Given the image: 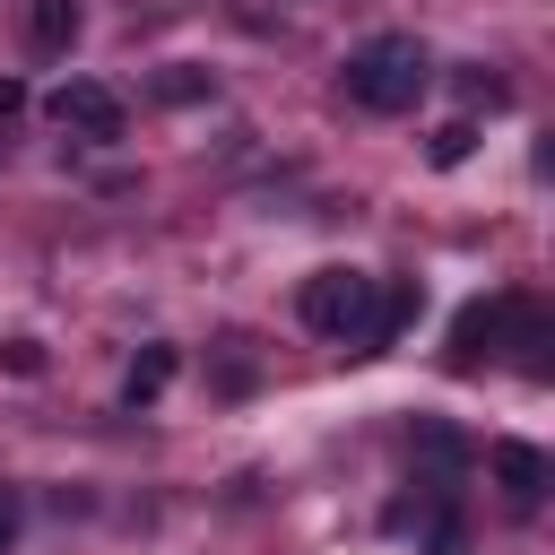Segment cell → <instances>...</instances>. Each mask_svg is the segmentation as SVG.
Returning <instances> with one entry per match:
<instances>
[{
	"label": "cell",
	"instance_id": "obj_8",
	"mask_svg": "<svg viewBox=\"0 0 555 555\" xmlns=\"http://www.w3.org/2000/svg\"><path fill=\"white\" fill-rule=\"evenodd\" d=\"M173 347H139L130 356V373H121V408H147V399H165V382H173Z\"/></svg>",
	"mask_w": 555,
	"mask_h": 555
},
{
	"label": "cell",
	"instance_id": "obj_3",
	"mask_svg": "<svg viewBox=\"0 0 555 555\" xmlns=\"http://www.w3.org/2000/svg\"><path fill=\"white\" fill-rule=\"evenodd\" d=\"M52 121H61L69 139H87V147H113V139L130 130V104H121L104 78H69V87H52Z\"/></svg>",
	"mask_w": 555,
	"mask_h": 555
},
{
	"label": "cell",
	"instance_id": "obj_2",
	"mask_svg": "<svg viewBox=\"0 0 555 555\" xmlns=\"http://www.w3.org/2000/svg\"><path fill=\"white\" fill-rule=\"evenodd\" d=\"M373 304H382V278H364V269H312L304 295H295L304 330H321L338 347H364V356H373Z\"/></svg>",
	"mask_w": 555,
	"mask_h": 555
},
{
	"label": "cell",
	"instance_id": "obj_6",
	"mask_svg": "<svg viewBox=\"0 0 555 555\" xmlns=\"http://www.w3.org/2000/svg\"><path fill=\"white\" fill-rule=\"evenodd\" d=\"M78 0H26V52H43V61H61L69 43H78Z\"/></svg>",
	"mask_w": 555,
	"mask_h": 555
},
{
	"label": "cell",
	"instance_id": "obj_9",
	"mask_svg": "<svg viewBox=\"0 0 555 555\" xmlns=\"http://www.w3.org/2000/svg\"><path fill=\"white\" fill-rule=\"evenodd\" d=\"M468 156H477V121H468V113H460V121H442V130L425 139V165H442V173H451V165H468Z\"/></svg>",
	"mask_w": 555,
	"mask_h": 555
},
{
	"label": "cell",
	"instance_id": "obj_10",
	"mask_svg": "<svg viewBox=\"0 0 555 555\" xmlns=\"http://www.w3.org/2000/svg\"><path fill=\"white\" fill-rule=\"evenodd\" d=\"M460 104H486V113H494V104H512V87H503L494 69H460Z\"/></svg>",
	"mask_w": 555,
	"mask_h": 555
},
{
	"label": "cell",
	"instance_id": "obj_4",
	"mask_svg": "<svg viewBox=\"0 0 555 555\" xmlns=\"http://www.w3.org/2000/svg\"><path fill=\"white\" fill-rule=\"evenodd\" d=\"M503 330H512V295H477V304H460V312H451V347H442V364H451V373H486V364L503 356Z\"/></svg>",
	"mask_w": 555,
	"mask_h": 555
},
{
	"label": "cell",
	"instance_id": "obj_5",
	"mask_svg": "<svg viewBox=\"0 0 555 555\" xmlns=\"http://www.w3.org/2000/svg\"><path fill=\"white\" fill-rule=\"evenodd\" d=\"M486 468H494V486H503V503H512V512H538V503H546V477H555V468H546V451H538V442H494V451H486Z\"/></svg>",
	"mask_w": 555,
	"mask_h": 555
},
{
	"label": "cell",
	"instance_id": "obj_13",
	"mask_svg": "<svg viewBox=\"0 0 555 555\" xmlns=\"http://www.w3.org/2000/svg\"><path fill=\"white\" fill-rule=\"evenodd\" d=\"M9 113H26V87H17V78H0V121H9Z\"/></svg>",
	"mask_w": 555,
	"mask_h": 555
},
{
	"label": "cell",
	"instance_id": "obj_7",
	"mask_svg": "<svg viewBox=\"0 0 555 555\" xmlns=\"http://www.w3.org/2000/svg\"><path fill=\"white\" fill-rule=\"evenodd\" d=\"M416 312H425V286H416V278H382V304H373V347H390Z\"/></svg>",
	"mask_w": 555,
	"mask_h": 555
},
{
	"label": "cell",
	"instance_id": "obj_11",
	"mask_svg": "<svg viewBox=\"0 0 555 555\" xmlns=\"http://www.w3.org/2000/svg\"><path fill=\"white\" fill-rule=\"evenodd\" d=\"M0 364H9V373H43V347H35V338H9Z\"/></svg>",
	"mask_w": 555,
	"mask_h": 555
},
{
	"label": "cell",
	"instance_id": "obj_12",
	"mask_svg": "<svg viewBox=\"0 0 555 555\" xmlns=\"http://www.w3.org/2000/svg\"><path fill=\"white\" fill-rule=\"evenodd\" d=\"M17 520H26V512H17V494H0V555L17 546Z\"/></svg>",
	"mask_w": 555,
	"mask_h": 555
},
{
	"label": "cell",
	"instance_id": "obj_1",
	"mask_svg": "<svg viewBox=\"0 0 555 555\" xmlns=\"http://www.w3.org/2000/svg\"><path fill=\"white\" fill-rule=\"evenodd\" d=\"M338 78H347V104H364V113H408V104L434 87V52H425L416 35H364Z\"/></svg>",
	"mask_w": 555,
	"mask_h": 555
}]
</instances>
